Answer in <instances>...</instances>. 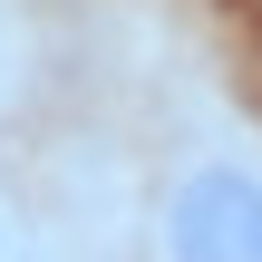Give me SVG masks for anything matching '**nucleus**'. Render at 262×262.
<instances>
[{
    "instance_id": "f257e3e1",
    "label": "nucleus",
    "mask_w": 262,
    "mask_h": 262,
    "mask_svg": "<svg viewBox=\"0 0 262 262\" xmlns=\"http://www.w3.org/2000/svg\"><path fill=\"white\" fill-rule=\"evenodd\" d=\"M165 262H262V165H194L165 194Z\"/></svg>"
}]
</instances>
